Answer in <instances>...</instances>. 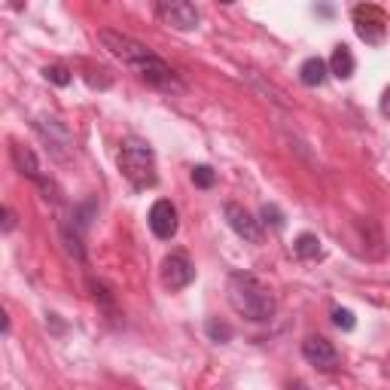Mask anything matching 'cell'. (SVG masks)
Returning <instances> with one entry per match:
<instances>
[{
    "instance_id": "cell-17",
    "label": "cell",
    "mask_w": 390,
    "mask_h": 390,
    "mask_svg": "<svg viewBox=\"0 0 390 390\" xmlns=\"http://www.w3.org/2000/svg\"><path fill=\"white\" fill-rule=\"evenodd\" d=\"M192 183L199 189H210L213 183H217V174H213V168H208V165H195V168H192Z\"/></svg>"
},
{
    "instance_id": "cell-16",
    "label": "cell",
    "mask_w": 390,
    "mask_h": 390,
    "mask_svg": "<svg viewBox=\"0 0 390 390\" xmlns=\"http://www.w3.org/2000/svg\"><path fill=\"white\" fill-rule=\"evenodd\" d=\"M204 329H208L210 341H217V345H226V341H232V327H229V323L208 320V323H204Z\"/></svg>"
},
{
    "instance_id": "cell-11",
    "label": "cell",
    "mask_w": 390,
    "mask_h": 390,
    "mask_svg": "<svg viewBox=\"0 0 390 390\" xmlns=\"http://www.w3.org/2000/svg\"><path fill=\"white\" fill-rule=\"evenodd\" d=\"M327 77H329V64L323 61V58H305L302 61V68H299V80L305 82L308 89H317V86H323L327 82Z\"/></svg>"
},
{
    "instance_id": "cell-4",
    "label": "cell",
    "mask_w": 390,
    "mask_h": 390,
    "mask_svg": "<svg viewBox=\"0 0 390 390\" xmlns=\"http://www.w3.org/2000/svg\"><path fill=\"white\" fill-rule=\"evenodd\" d=\"M351 15H354V31H357V37L363 43L378 46L387 37V15L378 6L360 4V6H354V13H351Z\"/></svg>"
},
{
    "instance_id": "cell-22",
    "label": "cell",
    "mask_w": 390,
    "mask_h": 390,
    "mask_svg": "<svg viewBox=\"0 0 390 390\" xmlns=\"http://www.w3.org/2000/svg\"><path fill=\"white\" fill-rule=\"evenodd\" d=\"M382 113L390 119V86L384 89V95H382Z\"/></svg>"
},
{
    "instance_id": "cell-1",
    "label": "cell",
    "mask_w": 390,
    "mask_h": 390,
    "mask_svg": "<svg viewBox=\"0 0 390 390\" xmlns=\"http://www.w3.org/2000/svg\"><path fill=\"white\" fill-rule=\"evenodd\" d=\"M226 296H229V305L235 308L241 317L253 320V323H265L275 317V293L259 281L256 275L250 272H232L229 281H226Z\"/></svg>"
},
{
    "instance_id": "cell-19",
    "label": "cell",
    "mask_w": 390,
    "mask_h": 390,
    "mask_svg": "<svg viewBox=\"0 0 390 390\" xmlns=\"http://www.w3.org/2000/svg\"><path fill=\"white\" fill-rule=\"evenodd\" d=\"M263 222L272 229H284V213L277 210V204H263Z\"/></svg>"
},
{
    "instance_id": "cell-15",
    "label": "cell",
    "mask_w": 390,
    "mask_h": 390,
    "mask_svg": "<svg viewBox=\"0 0 390 390\" xmlns=\"http://www.w3.org/2000/svg\"><path fill=\"white\" fill-rule=\"evenodd\" d=\"M61 238H64V247H68V253L73 256V259H80V263H82V259H86V250H82V238H80V229H68V226H64L61 229Z\"/></svg>"
},
{
    "instance_id": "cell-9",
    "label": "cell",
    "mask_w": 390,
    "mask_h": 390,
    "mask_svg": "<svg viewBox=\"0 0 390 390\" xmlns=\"http://www.w3.org/2000/svg\"><path fill=\"white\" fill-rule=\"evenodd\" d=\"M226 220H229V226H232V232H235L238 238L250 241V244H259V241H263V229H259V222L250 217L241 204H226Z\"/></svg>"
},
{
    "instance_id": "cell-6",
    "label": "cell",
    "mask_w": 390,
    "mask_h": 390,
    "mask_svg": "<svg viewBox=\"0 0 390 390\" xmlns=\"http://www.w3.org/2000/svg\"><path fill=\"white\" fill-rule=\"evenodd\" d=\"M162 284L168 287V290H183V287H189L195 281V265L189 263L187 253H171L162 259Z\"/></svg>"
},
{
    "instance_id": "cell-5",
    "label": "cell",
    "mask_w": 390,
    "mask_h": 390,
    "mask_svg": "<svg viewBox=\"0 0 390 390\" xmlns=\"http://www.w3.org/2000/svg\"><path fill=\"white\" fill-rule=\"evenodd\" d=\"M156 13L162 15L165 25H171L174 31H195L199 27V9L187 0H162L156 6Z\"/></svg>"
},
{
    "instance_id": "cell-12",
    "label": "cell",
    "mask_w": 390,
    "mask_h": 390,
    "mask_svg": "<svg viewBox=\"0 0 390 390\" xmlns=\"http://www.w3.org/2000/svg\"><path fill=\"white\" fill-rule=\"evenodd\" d=\"M13 162H15V168L25 174V177H31L34 183H40L43 180V171H40V162H37V156L27 150V146H18L13 144Z\"/></svg>"
},
{
    "instance_id": "cell-23",
    "label": "cell",
    "mask_w": 390,
    "mask_h": 390,
    "mask_svg": "<svg viewBox=\"0 0 390 390\" xmlns=\"http://www.w3.org/2000/svg\"><path fill=\"white\" fill-rule=\"evenodd\" d=\"M287 390H314V387H308L305 382H290V384H287Z\"/></svg>"
},
{
    "instance_id": "cell-18",
    "label": "cell",
    "mask_w": 390,
    "mask_h": 390,
    "mask_svg": "<svg viewBox=\"0 0 390 390\" xmlns=\"http://www.w3.org/2000/svg\"><path fill=\"white\" fill-rule=\"evenodd\" d=\"M43 77L49 80V82H55V86H68V82L73 80V77H70V70H68V68H61V64H52V68H43Z\"/></svg>"
},
{
    "instance_id": "cell-14",
    "label": "cell",
    "mask_w": 390,
    "mask_h": 390,
    "mask_svg": "<svg viewBox=\"0 0 390 390\" xmlns=\"http://www.w3.org/2000/svg\"><path fill=\"white\" fill-rule=\"evenodd\" d=\"M293 250H296V256H299V259H320V253H323L320 238L311 235V232H302V235L293 241Z\"/></svg>"
},
{
    "instance_id": "cell-10",
    "label": "cell",
    "mask_w": 390,
    "mask_h": 390,
    "mask_svg": "<svg viewBox=\"0 0 390 390\" xmlns=\"http://www.w3.org/2000/svg\"><path fill=\"white\" fill-rule=\"evenodd\" d=\"M34 128H37V134L52 146V153L58 156V159H68L61 150L70 146V137H68V132H64V125H58V119H37Z\"/></svg>"
},
{
    "instance_id": "cell-7",
    "label": "cell",
    "mask_w": 390,
    "mask_h": 390,
    "mask_svg": "<svg viewBox=\"0 0 390 390\" xmlns=\"http://www.w3.org/2000/svg\"><path fill=\"white\" fill-rule=\"evenodd\" d=\"M302 357L308 360L311 366L323 369V372H332L339 366V351L332 341H327L323 336H308L302 341Z\"/></svg>"
},
{
    "instance_id": "cell-3",
    "label": "cell",
    "mask_w": 390,
    "mask_h": 390,
    "mask_svg": "<svg viewBox=\"0 0 390 390\" xmlns=\"http://www.w3.org/2000/svg\"><path fill=\"white\" fill-rule=\"evenodd\" d=\"M98 40H101V46H104L110 55H116L119 61L128 64V68H134L137 73H141L146 64L156 58V52H150L144 43H137L134 37H128V34H119V31H98Z\"/></svg>"
},
{
    "instance_id": "cell-13",
    "label": "cell",
    "mask_w": 390,
    "mask_h": 390,
    "mask_svg": "<svg viewBox=\"0 0 390 390\" xmlns=\"http://www.w3.org/2000/svg\"><path fill=\"white\" fill-rule=\"evenodd\" d=\"M354 68H357V61H354V55H351L348 46H336V49H332V58H329V73H332V77L351 80V77H354Z\"/></svg>"
},
{
    "instance_id": "cell-2",
    "label": "cell",
    "mask_w": 390,
    "mask_h": 390,
    "mask_svg": "<svg viewBox=\"0 0 390 390\" xmlns=\"http://www.w3.org/2000/svg\"><path fill=\"white\" fill-rule=\"evenodd\" d=\"M119 171L128 177L134 189H146L156 183V159L146 144H125L119 150Z\"/></svg>"
},
{
    "instance_id": "cell-8",
    "label": "cell",
    "mask_w": 390,
    "mask_h": 390,
    "mask_svg": "<svg viewBox=\"0 0 390 390\" xmlns=\"http://www.w3.org/2000/svg\"><path fill=\"white\" fill-rule=\"evenodd\" d=\"M150 229H153V235L162 241L177 235V208H174L168 199H159L150 208Z\"/></svg>"
},
{
    "instance_id": "cell-21",
    "label": "cell",
    "mask_w": 390,
    "mask_h": 390,
    "mask_svg": "<svg viewBox=\"0 0 390 390\" xmlns=\"http://www.w3.org/2000/svg\"><path fill=\"white\" fill-rule=\"evenodd\" d=\"M15 229V213L13 208H4V232H13Z\"/></svg>"
},
{
    "instance_id": "cell-20",
    "label": "cell",
    "mask_w": 390,
    "mask_h": 390,
    "mask_svg": "<svg viewBox=\"0 0 390 390\" xmlns=\"http://www.w3.org/2000/svg\"><path fill=\"white\" fill-rule=\"evenodd\" d=\"M332 323H336V327H339V329H345V332H351V329H354V327H357V317H354V314H351L348 308H336V311H332Z\"/></svg>"
}]
</instances>
